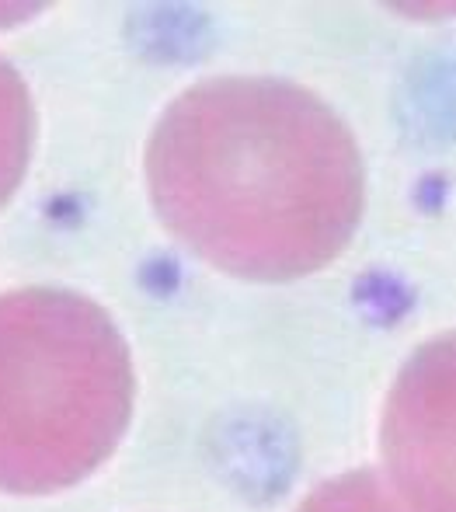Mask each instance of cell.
<instances>
[{"label": "cell", "instance_id": "cell-3", "mask_svg": "<svg viewBox=\"0 0 456 512\" xmlns=\"http://www.w3.org/2000/svg\"><path fill=\"white\" fill-rule=\"evenodd\" d=\"M383 464L411 512H456V331L404 363L383 411Z\"/></svg>", "mask_w": 456, "mask_h": 512}, {"label": "cell", "instance_id": "cell-2", "mask_svg": "<svg viewBox=\"0 0 456 512\" xmlns=\"http://www.w3.org/2000/svg\"><path fill=\"white\" fill-rule=\"evenodd\" d=\"M133 415V363L94 300L0 293V492L49 495L98 471Z\"/></svg>", "mask_w": 456, "mask_h": 512}, {"label": "cell", "instance_id": "cell-1", "mask_svg": "<svg viewBox=\"0 0 456 512\" xmlns=\"http://www.w3.org/2000/svg\"><path fill=\"white\" fill-rule=\"evenodd\" d=\"M157 216L213 269L258 283L310 276L349 248L363 157L321 98L272 77L178 95L147 143Z\"/></svg>", "mask_w": 456, "mask_h": 512}, {"label": "cell", "instance_id": "cell-4", "mask_svg": "<svg viewBox=\"0 0 456 512\" xmlns=\"http://www.w3.org/2000/svg\"><path fill=\"white\" fill-rule=\"evenodd\" d=\"M35 112L25 81L7 60H0V206L21 185L25 164L32 157Z\"/></svg>", "mask_w": 456, "mask_h": 512}, {"label": "cell", "instance_id": "cell-5", "mask_svg": "<svg viewBox=\"0 0 456 512\" xmlns=\"http://www.w3.org/2000/svg\"><path fill=\"white\" fill-rule=\"evenodd\" d=\"M296 512H411V506L376 471H352L314 488Z\"/></svg>", "mask_w": 456, "mask_h": 512}]
</instances>
